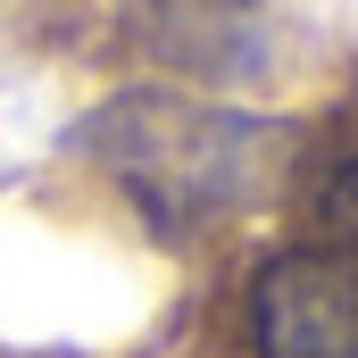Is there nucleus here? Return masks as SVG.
<instances>
[{"mask_svg":"<svg viewBox=\"0 0 358 358\" xmlns=\"http://www.w3.org/2000/svg\"><path fill=\"white\" fill-rule=\"evenodd\" d=\"M84 150L125 183V200L159 234H200L242 208H267L292 176L300 134L275 117L208 108L192 92H117L84 125Z\"/></svg>","mask_w":358,"mask_h":358,"instance_id":"f257e3e1","label":"nucleus"},{"mask_svg":"<svg viewBox=\"0 0 358 358\" xmlns=\"http://www.w3.org/2000/svg\"><path fill=\"white\" fill-rule=\"evenodd\" d=\"M259 358H358V267L325 250H283L250 283Z\"/></svg>","mask_w":358,"mask_h":358,"instance_id":"f03ea898","label":"nucleus"},{"mask_svg":"<svg viewBox=\"0 0 358 358\" xmlns=\"http://www.w3.org/2000/svg\"><path fill=\"white\" fill-rule=\"evenodd\" d=\"M308 250L358 267V159H342L334 176L317 183V242H308Z\"/></svg>","mask_w":358,"mask_h":358,"instance_id":"7ed1b4c3","label":"nucleus"}]
</instances>
